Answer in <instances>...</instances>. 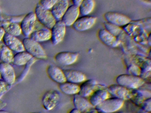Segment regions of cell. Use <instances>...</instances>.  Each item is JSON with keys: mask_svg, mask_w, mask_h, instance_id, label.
I'll return each instance as SVG.
<instances>
[{"mask_svg": "<svg viewBox=\"0 0 151 113\" xmlns=\"http://www.w3.org/2000/svg\"><path fill=\"white\" fill-rule=\"evenodd\" d=\"M6 33L13 36H19L22 34V29L20 25L16 22H12L8 23L2 26Z\"/></svg>", "mask_w": 151, "mask_h": 113, "instance_id": "83f0119b", "label": "cell"}, {"mask_svg": "<svg viewBox=\"0 0 151 113\" xmlns=\"http://www.w3.org/2000/svg\"><path fill=\"white\" fill-rule=\"evenodd\" d=\"M132 96L130 100L138 107H139L145 100L151 98V91L140 88L132 90Z\"/></svg>", "mask_w": 151, "mask_h": 113, "instance_id": "44dd1931", "label": "cell"}, {"mask_svg": "<svg viewBox=\"0 0 151 113\" xmlns=\"http://www.w3.org/2000/svg\"><path fill=\"white\" fill-rule=\"evenodd\" d=\"M80 15L78 7L72 4L69 6L60 20L66 26H71Z\"/></svg>", "mask_w": 151, "mask_h": 113, "instance_id": "e0dca14e", "label": "cell"}, {"mask_svg": "<svg viewBox=\"0 0 151 113\" xmlns=\"http://www.w3.org/2000/svg\"><path fill=\"white\" fill-rule=\"evenodd\" d=\"M60 95L58 91L50 90L46 92L42 98V106L47 111L52 110L57 106L60 101Z\"/></svg>", "mask_w": 151, "mask_h": 113, "instance_id": "5b68a950", "label": "cell"}, {"mask_svg": "<svg viewBox=\"0 0 151 113\" xmlns=\"http://www.w3.org/2000/svg\"><path fill=\"white\" fill-rule=\"evenodd\" d=\"M127 71L128 74L133 75V76H139V77L140 75V68L134 63H130L127 66Z\"/></svg>", "mask_w": 151, "mask_h": 113, "instance_id": "f1b7e54d", "label": "cell"}, {"mask_svg": "<svg viewBox=\"0 0 151 113\" xmlns=\"http://www.w3.org/2000/svg\"><path fill=\"white\" fill-rule=\"evenodd\" d=\"M50 40L54 46L58 45L64 39L66 33V26L61 20H57L51 29Z\"/></svg>", "mask_w": 151, "mask_h": 113, "instance_id": "ba28073f", "label": "cell"}, {"mask_svg": "<svg viewBox=\"0 0 151 113\" xmlns=\"http://www.w3.org/2000/svg\"><path fill=\"white\" fill-rule=\"evenodd\" d=\"M101 84L94 79H86L79 85V91L78 94L83 97L88 98L97 88Z\"/></svg>", "mask_w": 151, "mask_h": 113, "instance_id": "9a60e30c", "label": "cell"}, {"mask_svg": "<svg viewBox=\"0 0 151 113\" xmlns=\"http://www.w3.org/2000/svg\"><path fill=\"white\" fill-rule=\"evenodd\" d=\"M37 20L34 11L29 12L24 16L20 24L22 34L25 37H29L35 29Z\"/></svg>", "mask_w": 151, "mask_h": 113, "instance_id": "8992f818", "label": "cell"}, {"mask_svg": "<svg viewBox=\"0 0 151 113\" xmlns=\"http://www.w3.org/2000/svg\"><path fill=\"white\" fill-rule=\"evenodd\" d=\"M36 24L35 29L29 36L30 38L38 42L47 41L51 39V29L45 27L39 22Z\"/></svg>", "mask_w": 151, "mask_h": 113, "instance_id": "7c38bea8", "label": "cell"}, {"mask_svg": "<svg viewBox=\"0 0 151 113\" xmlns=\"http://www.w3.org/2000/svg\"><path fill=\"white\" fill-rule=\"evenodd\" d=\"M97 18L94 16H84L78 17L71 26L74 30L78 32L89 30L95 25Z\"/></svg>", "mask_w": 151, "mask_h": 113, "instance_id": "30bf717a", "label": "cell"}, {"mask_svg": "<svg viewBox=\"0 0 151 113\" xmlns=\"http://www.w3.org/2000/svg\"><path fill=\"white\" fill-rule=\"evenodd\" d=\"M73 103L75 108L79 110L81 113H84L93 107L90 103L87 98L78 94L73 96Z\"/></svg>", "mask_w": 151, "mask_h": 113, "instance_id": "603a6c76", "label": "cell"}, {"mask_svg": "<svg viewBox=\"0 0 151 113\" xmlns=\"http://www.w3.org/2000/svg\"><path fill=\"white\" fill-rule=\"evenodd\" d=\"M32 57L31 55L24 50L14 54L12 63L17 66H22L27 64Z\"/></svg>", "mask_w": 151, "mask_h": 113, "instance_id": "d4e9b609", "label": "cell"}, {"mask_svg": "<svg viewBox=\"0 0 151 113\" xmlns=\"http://www.w3.org/2000/svg\"><path fill=\"white\" fill-rule=\"evenodd\" d=\"M98 37L103 44L110 47H117L120 44V41L116 36L106 29H101L99 31Z\"/></svg>", "mask_w": 151, "mask_h": 113, "instance_id": "2e32d148", "label": "cell"}, {"mask_svg": "<svg viewBox=\"0 0 151 113\" xmlns=\"http://www.w3.org/2000/svg\"><path fill=\"white\" fill-rule=\"evenodd\" d=\"M69 1H70V0H69Z\"/></svg>", "mask_w": 151, "mask_h": 113, "instance_id": "ee69618b", "label": "cell"}, {"mask_svg": "<svg viewBox=\"0 0 151 113\" xmlns=\"http://www.w3.org/2000/svg\"><path fill=\"white\" fill-rule=\"evenodd\" d=\"M6 105V102L0 99V110L3 109Z\"/></svg>", "mask_w": 151, "mask_h": 113, "instance_id": "d590c367", "label": "cell"}, {"mask_svg": "<svg viewBox=\"0 0 151 113\" xmlns=\"http://www.w3.org/2000/svg\"><path fill=\"white\" fill-rule=\"evenodd\" d=\"M68 113H81V112H80L79 110H78L74 108L71 109V110Z\"/></svg>", "mask_w": 151, "mask_h": 113, "instance_id": "74e56055", "label": "cell"}, {"mask_svg": "<svg viewBox=\"0 0 151 113\" xmlns=\"http://www.w3.org/2000/svg\"><path fill=\"white\" fill-rule=\"evenodd\" d=\"M79 54L71 51H62L59 52L54 56L55 60L59 64L64 66H69L75 64L77 61Z\"/></svg>", "mask_w": 151, "mask_h": 113, "instance_id": "8fae6325", "label": "cell"}, {"mask_svg": "<svg viewBox=\"0 0 151 113\" xmlns=\"http://www.w3.org/2000/svg\"><path fill=\"white\" fill-rule=\"evenodd\" d=\"M139 107H141L143 111L151 113V98H148V99L145 100L141 103Z\"/></svg>", "mask_w": 151, "mask_h": 113, "instance_id": "1f68e13d", "label": "cell"}, {"mask_svg": "<svg viewBox=\"0 0 151 113\" xmlns=\"http://www.w3.org/2000/svg\"><path fill=\"white\" fill-rule=\"evenodd\" d=\"M109 95L110 94L107 90L106 87L101 84L89 96L88 100L92 106L95 107L106 99L109 98Z\"/></svg>", "mask_w": 151, "mask_h": 113, "instance_id": "5bb4252c", "label": "cell"}, {"mask_svg": "<svg viewBox=\"0 0 151 113\" xmlns=\"http://www.w3.org/2000/svg\"><path fill=\"white\" fill-rule=\"evenodd\" d=\"M6 33V31H5L3 26H0V42L2 41Z\"/></svg>", "mask_w": 151, "mask_h": 113, "instance_id": "836d02e7", "label": "cell"}, {"mask_svg": "<svg viewBox=\"0 0 151 113\" xmlns=\"http://www.w3.org/2000/svg\"><path fill=\"white\" fill-rule=\"evenodd\" d=\"M71 1H72L73 4L78 7L79 5H80V4L83 1V0H71Z\"/></svg>", "mask_w": 151, "mask_h": 113, "instance_id": "8d00e7d4", "label": "cell"}, {"mask_svg": "<svg viewBox=\"0 0 151 113\" xmlns=\"http://www.w3.org/2000/svg\"><path fill=\"white\" fill-rule=\"evenodd\" d=\"M34 12L37 20L47 28L51 29L57 21L50 10L43 8L39 3L36 5Z\"/></svg>", "mask_w": 151, "mask_h": 113, "instance_id": "3957f363", "label": "cell"}, {"mask_svg": "<svg viewBox=\"0 0 151 113\" xmlns=\"http://www.w3.org/2000/svg\"><path fill=\"white\" fill-rule=\"evenodd\" d=\"M69 0H58L50 9L56 20H60L69 6Z\"/></svg>", "mask_w": 151, "mask_h": 113, "instance_id": "7402d4cb", "label": "cell"}, {"mask_svg": "<svg viewBox=\"0 0 151 113\" xmlns=\"http://www.w3.org/2000/svg\"><path fill=\"white\" fill-rule=\"evenodd\" d=\"M104 17L107 22L119 27L125 26L131 21L129 17L116 11H109L106 12Z\"/></svg>", "mask_w": 151, "mask_h": 113, "instance_id": "52a82bcc", "label": "cell"}, {"mask_svg": "<svg viewBox=\"0 0 151 113\" xmlns=\"http://www.w3.org/2000/svg\"><path fill=\"white\" fill-rule=\"evenodd\" d=\"M59 87L61 92L67 95L74 96L79 92V85L68 81L59 84Z\"/></svg>", "mask_w": 151, "mask_h": 113, "instance_id": "cb8c5ba5", "label": "cell"}, {"mask_svg": "<svg viewBox=\"0 0 151 113\" xmlns=\"http://www.w3.org/2000/svg\"><path fill=\"white\" fill-rule=\"evenodd\" d=\"M0 75L1 79L9 85L14 84L16 81L14 69L9 63L0 62Z\"/></svg>", "mask_w": 151, "mask_h": 113, "instance_id": "4fadbf2b", "label": "cell"}, {"mask_svg": "<svg viewBox=\"0 0 151 113\" xmlns=\"http://www.w3.org/2000/svg\"><path fill=\"white\" fill-rule=\"evenodd\" d=\"M0 113H10L9 112H8V111H6V110H2V109H1V110H0Z\"/></svg>", "mask_w": 151, "mask_h": 113, "instance_id": "f35d334b", "label": "cell"}, {"mask_svg": "<svg viewBox=\"0 0 151 113\" xmlns=\"http://www.w3.org/2000/svg\"><path fill=\"white\" fill-rule=\"evenodd\" d=\"M138 113H151L150 112H146V111H143L142 112H139Z\"/></svg>", "mask_w": 151, "mask_h": 113, "instance_id": "ab89813d", "label": "cell"}, {"mask_svg": "<svg viewBox=\"0 0 151 113\" xmlns=\"http://www.w3.org/2000/svg\"><path fill=\"white\" fill-rule=\"evenodd\" d=\"M99 111L95 107H92L84 113H98Z\"/></svg>", "mask_w": 151, "mask_h": 113, "instance_id": "e575fe53", "label": "cell"}, {"mask_svg": "<svg viewBox=\"0 0 151 113\" xmlns=\"http://www.w3.org/2000/svg\"><path fill=\"white\" fill-rule=\"evenodd\" d=\"M24 50L32 57L38 59L47 58L46 52L39 42L33 40L29 37H25L22 40Z\"/></svg>", "mask_w": 151, "mask_h": 113, "instance_id": "7a4b0ae2", "label": "cell"}, {"mask_svg": "<svg viewBox=\"0 0 151 113\" xmlns=\"http://www.w3.org/2000/svg\"><path fill=\"white\" fill-rule=\"evenodd\" d=\"M110 95L123 100H130L132 96V90L121 85L113 84L106 87Z\"/></svg>", "mask_w": 151, "mask_h": 113, "instance_id": "9c48e42d", "label": "cell"}, {"mask_svg": "<svg viewBox=\"0 0 151 113\" xmlns=\"http://www.w3.org/2000/svg\"><path fill=\"white\" fill-rule=\"evenodd\" d=\"M124 101L121 99L112 97L107 98L95 107L99 112L115 113L123 107Z\"/></svg>", "mask_w": 151, "mask_h": 113, "instance_id": "277c9868", "label": "cell"}, {"mask_svg": "<svg viewBox=\"0 0 151 113\" xmlns=\"http://www.w3.org/2000/svg\"><path fill=\"white\" fill-rule=\"evenodd\" d=\"M116 81L118 84L131 90L141 88L145 84V80L140 77L129 74L118 75L116 78Z\"/></svg>", "mask_w": 151, "mask_h": 113, "instance_id": "6da1fadb", "label": "cell"}, {"mask_svg": "<svg viewBox=\"0 0 151 113\" xmlns=\"http://www.w3.org/2000/svg\"><path fill=\"white\" fill-rule=\"evenodd\" d=\"M58 1V0H40L39 4L43 8L50 10Z\"/></svg>", "mask_w": 151, "mask_h": 113, "instance_id": "4dcf8cb0", "label": "cell"}, {"mask_svg": "<svg viewBox=\"0 0 151 113\" xmlns=\"http://www.w3.org/2000/svg\"><path fill=\"white\" fill-rule=\"evenodd\" d=\"M0 79H1V75H0Z\"/></svg>", "mask_w": 151, "mask_h": 113, "instance_id": "7bdbcfd3", "label": "cell"}, {"mask_svg": "<svg viewBox=\"0 0 151 113\" xmlns=\"http://www.w3.org/2000/svg\"><path fill=\"white\" fill-rule=\"evenodd\" d=\"M14 54L3 41L0 42V61L1 62L11 63L13 61Z\"/></svg>", "mask_w": 151, "mask_h": 113, "instance_id": "484cf974", "label": "cell"}, {"mask_svg": "<svg viewBox=\"0 0 151 113\" xmlns=\"http://www.w3.org/2000/svg\"><path fill=\"white\" fill-rule=\"evenodd\" d=\"M95 6L94 0H83L78 6L80 15L82 16H88L92 12Z\"/></svg>", "mask_w": 151, "mask_h": 113, "instance_id": "4316f807", "label": "cell"}, {"mask_svg": "<svg viewBox=\"0 0 151 113\" xmlns=\"http://www.w3.org/2000/svg\"><path fill=\"white\" fill-rule=\"evenodd\" d=\"M98 113H105V112H99Z\"/></svg>", "mask_w": 151, "mask_h": 113, "instance_id": "60d3db41", "label": "cell"}, {"mask_svg": "<svg viewBox=\"0 0 151 113\" xmlns=\"http://www.w3.org/2000/svg\"><path fill=\"white\" fill-rule=\"evenodd\" d=\"M2 41L12 51L17 53L24 50L22 41H21L16 36L6 33Z\"/></svg>", "mask_w": 151, "mask_h": 113, "instance_id": "ac0fdd59", "label": "cell"}, {"mask_svg": "<svg viewBox=\"0 0 151 113\" xmlns=\"http://www.w3.org/2000/svg\"><path fill=\"white\" fill-rule=\"evenodd\" d=\"M63 72L67 81L79 84L86 79L85 74L79 71L68 69Z\"/></svg>", "mask_w": 151, "mask_h": 113, "instance_id": "ffe728a7", "label": "cell"}, {"mask_svg": "<svg viewBox=\"0 0 151 113\" xmlns=\"http://www.w3.org/2000/svg\"><path fill=\"white\" fill-rule=\"evenodd\" d=\"M46 72L49 78L55 83L60 84L66 81L63 70L57 66L49 65L47 68Z\"/></svg>", "mask_w": 151, "mask_h": 113, "instance_id": "d6986e66", "label": "cell"}, {"mask_svg": "<svg viewBox=\"0 0 151 113\" xmlns=\"http://www.w3.org/2000/svg\"><path fill=\"white\" fill-rule=\"evenodd\" d=\"M11 86L6 83L2 79H0V94H2L5 92H7Z\"/></svg>", "mask_w": 151, "mask_h": 113, "instance_id": "d6a6232c", "label": "cell"}, {"mask_svg": "<svg viewBox=\"0 0 151 113\" xmlns=\"http://www.w3.org/2000/svg\"><path fill=\"white\" fill-rule=\"evenodd\" d=\"M104 26L106 30L115 36L119 34L122 31V29L119 26L114 25L107 22L104 23Z\"/></svg>", "mask_w": 151, "mask_h": 113, "instance_id": "f546056e", "label": "cell"}, {"mask_svg": "<svg viewBox=\"0 0 151 113\" xmlns=\"http://www.w3.org/2000/svg\"><path fill=\"white\" fill-rule=\"evenodd\" d=\"M42 113V112H34V113Z\"/></svg>", "mask_w": 151, "mask_h": 113, "instance_id": "b9f144b4", "label": "cell"}]
</instances>
